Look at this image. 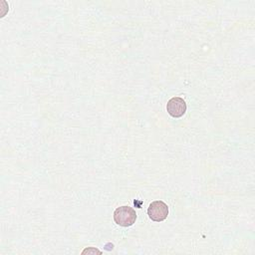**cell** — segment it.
Returning <instances> with one entry per match:
<instances>
[{"label":"cell","instance_id":"obj_1","mask_svg":"<svg viewBox=\"0 0 255 255\" xmlns=\"http://www.w3.org/2000/svg\"><path fill=\"white\" fill-rule=\"evenodd\" d=\"M114 220L120 226H123V227L131 226L136 220L135 210L127 205L120 206L114 212Z\"/></svg>","mask_w":255,"mask_h":255},{"label":"cell","instance_id":"obj_2","mask_svg":"<svg viewBox=\"0 0 255 255\" xmlns=\"http://www.w3.org/2000/svg\"><path fill=\"white\" fill-rule=\"evenodd\" d=\"M147 214L153 221H163L168 215V206L161 200L153 201L147 208Z\"/></svg>","mask_w":255,"mask_h":255},{"label":"cell","instance_id":"obj_3","mask_svg":"<svg viewBox=\"0 0 255 255\" xmlns=\"http://www.w3.org/2000/svg\"><path fill=\"white\" fill-rule=\"evenodd\" d=\"M167 113L173 118H180L186 112V104L182 98L173 97L166 104Z\"/></svg>","mask_w":255,"mask_h":255},{"label":"cell","instance_id":"obj_4","mask_svg":"<svg viewBox=\"0 0 255 255\" xmlns=\"http://www.w3.org/2000/svg\"><path fill=\"white\" fill-rule=\"evenodd\" d=\"M101 253V251H99L98 249H96V248H87V249H85L82 253L83 254H85V253Z\"/></svg>","mask_w":255,"mask_h":255}]
</instances>
